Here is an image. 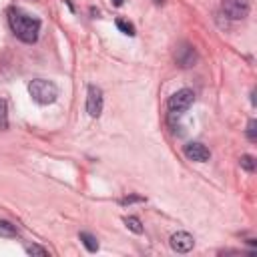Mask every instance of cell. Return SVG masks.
Segmentation results:
<instances>
[{
    "instance_id": "obj_1",
    "label": "cell",
    "mask_w": 257,
    "mask_h": 257,
    "mask_svg": "<svg viewBox=\"0 0 257 257\" xmlns=\"http://www.w3.org/2000/svg\"><path fill=\"white\" fill-rule=\"evenodd\" d=\"M8 24L10 30L14 32L16 38H20L22 42H36L38 32H40V20L28 12H24L22 8H10L8 10Z\"/></svg>"
},
{
    "instance_id": "obj_2",
    "label": "cell",
    "mask_w": 257,
    "mask_h": 257,
    "mask_svg": "<svg viewBox=\"0 0 257 257\" xmlns=\"http://www.w3.org/2000/svg\"><path fill=\"white\" fill-rule=\"evenodd\" d=\"M28 94L32 96L34 102L38 104H52L58 96V88L52 80H46V78H34L30 84H28Z\"/></svg>"
},
{
    "instance_id": "obj_3",
    "label": "cell",
    "mask_w": 257,
    "mask_h": 257,
    "mask_svg": "<svg viewBox=\"0 0 257 257\" xmlns=\"http://www.w3.org/2000/svg\"><path fill=\"white\" fill-rule=\"evenodd\" d=\"M193 100H195V92L191 88H181V90H177L175 94L169 96L167 108H169V112H179L181 114L183 110H187L193 104Z\"/></svg>"
},
{
    "instance_id": "obj_4",
    "label": "cell",
    "mask_w": 257,
    "mask_h": 257,
    "mask_svg": "<svg viewBox=\"0 0 257 257\" xmlns=\"http://www.w3.org/2000/svg\"><path fill=\"white\" fill-rule=\"evenodd\" d=\"M102 104H104L102 90H100L98 86L90 84V86H88V92H86V112H88L92 118H96V116H100V112H102Z\"/></svg>"
},
{
    "instance_id": "obj_5",
    "label": "cell",
    "mask_w": 257,
    "mask_h": 257,
    "mask_svg": "<svg viewBox=\"0 0 257 257\" xmlns=\"http://www.w3.org/2000/svg\"><path fill=\"white\" fill-rule=\"evenodd\" d=\"M223 12L231 20H243L249 14V0H223Z\"/></svg>"
},
{
    "instance_id": "obj_6",
    "label": "cell",
    "mask_w": 257,
    "mask_h": 257,
    "mask_svg": "<svg viewBox=\"0 0 257 257\" xmlns=\"http://www.w3.org/2000/svg\"><path fill=\"white\" fill-rule=\"evenodd\" d=\"M169 245H171V249L177 251V253H189V251L195 247V239H193V235H189L187 231H177V233L171 235Z\"/></svg>"
},
{
    "instance_id": "obj_7",
    "label": "cell",
    "mask_w": 257,
    "mask_h": 257,
    "mask_svg": "<svg viewBox=\"0 0 257 257\" xmlns=\"http://www.w3.org/2000/svg\"><path fill=\"white\" fill-rule=\"evenodd\" d=\"M183 153L189 161H197V163H205V161L211 159V151L203 143H187Z\"/></svg>"
},
{
    "instance_id": "obj_8",
    "label": "cell",
    "mask_w": 257,
    "mask_h": 257,
    "mask_svg": "<svg viewBox=\"0 0 257 257\" xmlns=\"http://www.w3.org/2000/svg\"><path fill=\"white\" fill-rule=\"evenodd\" d=\"M175 60H177V64L179 66H183V68H191V66H195V62H197V52H195V48L191 46V44H181L179 48H177V52H175Z\"/></svg>"
},
{
    "instance_id": "obj_9",
    "label": "cell",
    "mask_w": 257,
    "mask_h": 257,
    "mask_svg": "<svg viewBox=\"0 0 257 257\" xmlns=\"http://www.w3.org/2000/svg\"><path fill=\"white\" fill-rule=\"evenodd\" d=\"M78 239L82 241V245H84L90 253H96V251H98V241H96L94 235H90V233H80Z\"/></svg>"
},
{
    "instance_id": "obj_10",
    "label": "cell",
    "mask_w": 257,
    "mask_h": 257,
    "mask_svg": "<svg viewBox=\"0 0 257 257\" xmlns=\"http://www.w3.org/2000/svg\"><path fill=\"white\" fill-rule=\"evenodd\" d=\"M18 229L10 221H0V237H16Z\"/></svg>"
},
{
    "instance_id": "obj_11",
    "label": "cell",
    "mask_w": 257,
    "mask_h": 257,
    "mask_svg": "<svg viewBox=\"0 0 257 257\" xmlns=\"http://www.w3.org/2000/svg\"><path fill=\"white\" fill-rule=\"evenodd\" d=\"M239 165H241L245 171L253 173V171H255V167H257V161H255V157H253V155H243V157L239 159Z\"/></svg>"
},
{
    "instance_id": "obj_12",
    "label": "cell",
    "mask_w": 257,
    "mask_h": 257,
    "mask_svg": "<svg viewBox=\"0 0 257 257\" xmlns=\"http://www.w3.org/2000/svg\"><path fill=\"white\" fill-rule=\"evenodd\" d=\"M8 128V106H6V100L0 98V131H6Z\"/></svg>"
},
{
    "instance_id": "obj_13",
    "label": "cell",
    "mask_w": 257,
    "mask_h": 257,
    "mask_svg": "<svg viewBox=\"0 0 257 257\" xmlns=\"http://www.w3.org/2000/svg\"><path fill=\"white\" fill-rule=\"evenodd\" d=\"M124 225H126L133 233H137V235L143 233V225H141V221H139L137 217H124Z\"/></svg>"
},
{
    "instance_id": "obj_14",
    "label": "cell",
    "mask_w": 257,
    "mask_h": 257,
    "mask_svg": "<svg viewBox=\"0 0 257 257\" xmlns=\"http://www.w3.org/2000/svg\"><path fill=\"white\" fill-rule=\"evenodd\" d=\"M116 26H118L120 32H124V34H128V36H135V26H133L131 22H126V20H122V18H116Z\"/></svg>"
},
{
    "instance_id": "obj_15",
    "label": "cell",
    "mask_w": 257,
    "mask_h": 257,
    "mask_svg": "<svg viewBox=\"0 0 257 257\" xmlns=\"http://www.w3.org/2000/svg\"><path fill=\"white\" fill-rule=\"evenodd\" d=\"M247 137H249V141L257 139V120L255 118H251L249 124H247Z\"/></svg>"
},
{
    "instance_id": "obj_16",
    "label": "cell",
    "mask_w": 257,
    "mask_h": 257,
    "mask_svg": "<svg viewBox=\"0 0 257 257\" xmlns=\"http://www.w3.org/2000/svg\"><path fill=\"white\" fill-rule=\"evenodd\" d=\"M26 253L28 255H48V251L42 249V247H38V245H28L26 247Z\"/></svg>"
},
{
    "instance_id": "obj_17",
    "label": "cell",
    "mask_w": 257,
    "mask_h": 257,
    "mask_svg": "<svg viewBox=\"0 0 257 257\" xmlns=\"http://www.w3.org/2000/svg\"><path fill=\"white\" fill-rule=\"evenodd\" d=\"M135 201H145L143 197H137V195H131V197H124L122 199V205H128V203H135Z\"/></svg>"
},
{
    "instance_id": "obj_18",
    "label": "cell",
    "mask_w": 257,
    "mask_h": 257,
    "mask_svg": "<svg viewBox=\"0 0 257 257\" xmlns=\"http://www.w3.org/2000/svg\"><path fill=\"white\" fill-rule=\"evenodd\" d=\"M122 2H124V0H112L114 6H122Z\"/></svg>"
},
{
    "instance_id": "obj_19",
    "label": "cell",
    "mask_w": 257,
    "mask_h": 257,
    "mask_svg": "<svg viewBox=\"0 0 257 257\" xmlns=\"http://www.w3.org/2000/svg\"><path fill=\"white\" fill-rule=\"evenodd\" d=\"M153 2H155V4H163V0H153Z\"/></svg>"
}]
</instances>
